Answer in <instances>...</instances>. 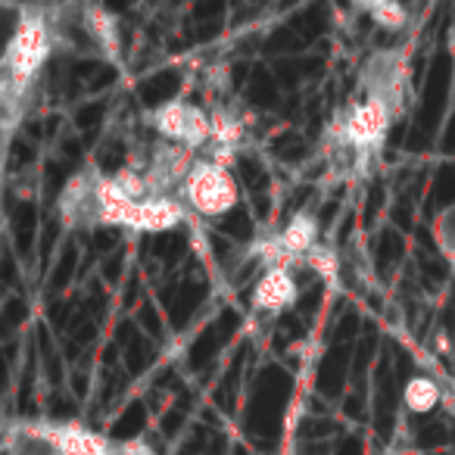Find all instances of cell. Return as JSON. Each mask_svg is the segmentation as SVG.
I'll return each instance as SVG.
<instances>
[{
	"instance_id": "cell-4",
	"label": "cell",
	"mask_w": 455,
	"mask_h": 455,
	"mask_svg": "<svg viewBox=\"0 0 455 455\" xmlns=\"http://www.w3.org/2000/svg\"><path fill=\"white\" fill-rule=\"evenodd\" d=\"M147 125L156 134V140L165 144L184 147L200 156L209 147V134H212V116L203 109L200 103L190 100H165L147 113Z\"/></svg>"
},
{
	"instance_id": "cell-11",
	"label": "cell",
	"mask_w": 455,
	"mask_h": 455,
	"mask_svg": "<svg viewBox=\"0 0 455 455\" xmlns=\"http://www.w3.org/2000/svg\"><path fill=\"white\" fill-rule=\"evenodd\" d=\"M446 47H449V53L455 57V26L449 28V35H446Z\"/></svg>"
},
{
	"instance_id": "cell-2",
	"label": "cell",
	"mask_w": 455,
	"mask_h": 455,
	"mask_svg": "<svg viewBox=\"0 0 455 455\" xmlns=\"http://www.w3.org/2000/svg\"><path fill=\"white\" fill-rule=\"evenodd\" d=\"M7 455H116L119 440L78 421H13L4 434Z\"/></svg>"
},
{
	"instance_id": "cell-7",
	"label": "cell",
	"mask_w": 455,
	"mask_h": 455,
	"mask_svg": "<svg viewBox=\"0 0 455 455\" xmlns=\"http://www.w3.org/2000/svg\"><path fill=\"white\" fill-rule=\"evenodd\" d=\"M443 403V390L430 374H411L403 387V405L411 415H430Z\"/></svg>"
},
{
	"instance_id": "cell-10",
	"label": "cell",
	"mask_w": 455,
	"mask_h": 455,
	"mask_svg": "<svg viewBox=\"0 0 455 455\" xmlns=\"http://www.w3.org/2000/svg\"><path fill=\"white\" fill-rule=\"evenodd\" d=\"M306 268H312V272L322 275V278L334 281L337 272H340V256H337L334 247H328V243L322 241L309 256H306Z\"/></svg>"
},
{
	"instance_id": "cell-1",
	"label": "cell",
	"mask_w": 455,
	"mask_h": 455,
	"mask_svg": "<svg viewBox=\"0 0 455 455\" xmlns=\"http://www.w3.org/2000/svg\"><path fill=\"white\" fill-rule=\"evenodd\" d=\"M60 47H63V28L57 20V7H22L7 51L0 57V113L7 138L26 113L47 60Z\"/></svg>"
},
{
	"instance_id": "cell-5",
	"label": "cell",
	"mask_w": 455,
	"mask_h": 455,
	"mask_svg": "<svg viewBox=\"0 0 455 455\" xmlns=\"http://www.w3.org/2000/svg\"><path fill=\"white\" fill-rule=\"evenodd\" d=\"M69 16H72V26L84 35V41L103 60L122 63V28L119 20L107 7H100V4H78V7H69Z\"/></svg>"
},
{
	"instance_id": "cell-3",
	"label": "cell",
	"mask_w": 455,
	"mask_h": 455,
	"mask_svg": "<svg viewBox=\"0 0 455 455\" xmlns=\"http://www.w3.org/2000/svg\"><path fill=\"white\" fill-rule=\"evenodd\" d=\"M178 200L196 219H225L241 203V188H237V178L231 175V165L215 163L200 153L184 178Z\"/></svg>"
},
{
	"instance_id": "cell-8",
	"label": "cell",
	"mask_w": 455,
	"mask_h": 455,
	"mask_svg": "<svg viewBox=\"0 0 455 455\" xmlns=\"http://www.w3.org/2000/svg\"><path fill=\"white\" fill-rule=\"evenodd\" d=\"M359 10L371 16L374 26H380L384 32H403L409 26V7H403V4L374 0V4H359Z\"/></svg>"
},
{
	"instance_id": "cell-6",
	"label": "cell",
	"mask_w": 455,
	"mask_h": 455,
	"mask_svg": "<svg viewBox=\"0 0 455 455\" xmlns=\"http://www.w3.org/2000/svg\"><path fill=\"white\" fill-rule=\"evenodd\" d=\"M299 299V284L293 268H262L250 293V309L256 318H278Z\"/></svg>"
},
{
	"instance_id": "cell-9",
	"label": "cell",
	"mask_w": 455,
	"mask_h": 455,
	"mask_svg": "<svg viewBox=\"0 0 455 455\" xmlns=\"http://www.w3.org/2000/svg\"><path fill=\"white\" fill-rule=\"evenodd\" d=\"M434 237H436V247H440V253L446 256V262L455 268V203L436 212Z\"/></svg>"
}]
</instances>
